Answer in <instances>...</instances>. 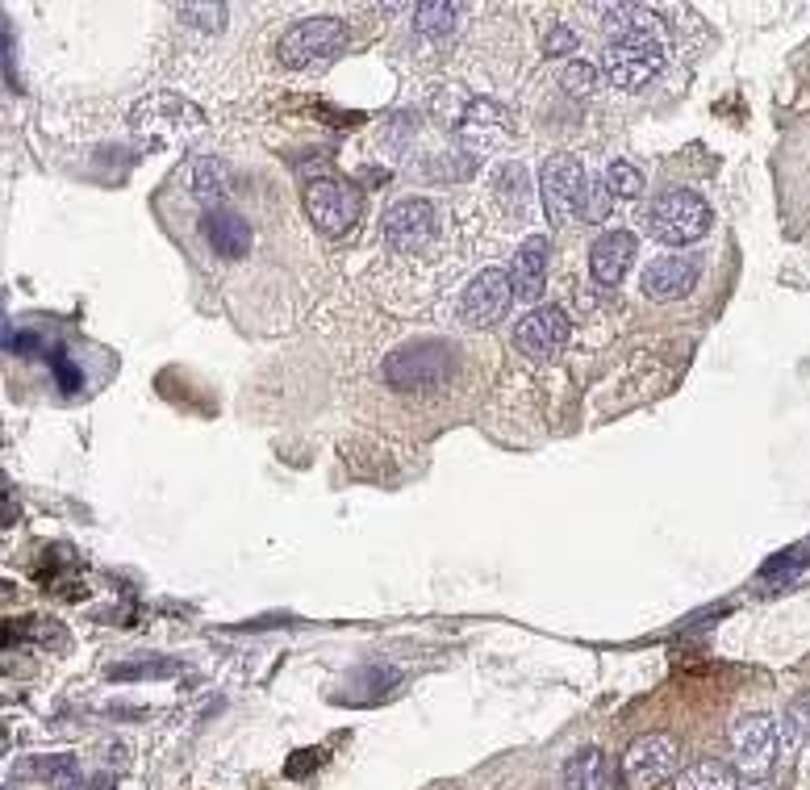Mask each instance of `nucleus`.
<instances>
[{
  "mask_svg": "<svg viewBox=\"0 0 810 790\" xmlns=\"http://www.w3.org/2000/svg\"><path fill=\"white\" fill-rule=\"evenodd\" d=\"M698 272H702L698 255H660V260L643 268L639 289L648 301H677L698 285Z\"/></svg>",
  "mask_w": 810,
  "mask_h": 790,
  "instance_id": "9b49d317",
  "label": "nucleus"
},
{
  "mask_svg": "<svg viewBox=\"0 0 810 790\" xmlns=\"http://www.w3.org/2000/svg\"><path fill=\"white\" fill-rule=\"evenodd\" d=\"M606 757L598 749H585L564 765V790H602L606 786Z\"/></svg>",
  "mask_w": 810,
  "mask_h": 790,
  "instance_id": "6ab92c4d",
  "label": "nucleus"
},
{
  "mask_svg": "<svg viewBox=\"0 0 810 790\" xmlns=\"http://www.w3.org/2000/svg\"><path fill=\"white\" fill-rule=\"evenodd\" d=\"M510 301H514L510 272L485 268V272H476L472 281H468V289L460 297V310H464V318L472 322V327H489V322H497L510 310Z\"/></svg>",
  "mask_w": 810,
  "mask_h": 790,
  "instance_id": "9d476101",
  "label": "nucleus"
},
{
  "mask_svg": "<svg viewBox=\"0 0 810 790\" xmlns=\"http://www.w3.org/2000/svg\"><path fill=\"white\" fill-rule=\"evenodd\" d=\"M677 770V745L669 736H639L623 757V778L631 790H652Z\"/></svg>",
  "mask_w": 810,
  "mask_h": 790,
  "instance_id": "1a4fd4ad",
  "label": "nucleus"
},
{
  "mask_svg": "<svg viewBox=\"0 0 810 790\" xmlns=\"http://www.w3.org/2000/svg\"><path fill=\"white\" fill-rule=\"evenodd\" d=\"M673 790H740V778L723 761H698L677 778Z\"/></svg>",
  "mask_w": 810,
  "mask_h": 790,
  "instance_id": "a211bd4d",
  "label": "nucleus"
},
{
  "mask_svg": "<svg viewBox=\"0 0 810 790\" xmlns=\"http://www.w3.org/2000/svg\"><path fill=\"white\" fill-rule=\"evenodd\" d=\"M527 189L531 184H527V168L522 164H506L493 176V197L506 205V214H518V218L527 214Z\"/></svg>",
  "mask_w": 810,
  "mask_h": 790,
  "instance_id": "aec40b11",
  "label": "nucleus"
},
{
  "mask_svg": "<svg viewBox=\"0 0 810 790\" xmlns=\"http://www.w3.org/2000/svg\"><path fill=\"white\" fill-rule=\"evenodd\" d=\"M635 260V239L627 235V230H610V235H602L598 243H593L589 251V272L598 285H618L627 276Z\"/></svg>",
  "mask_w": 810,
  "mask_h": 790,
  "instance_id": "4468645a",
  "label": "nucleus"
},
{
  "mask_svg": "<svg viewBox=\"0 0 810 790\" xmlns=\"http://www.w3.org/2000/svg\"><path fill=\"white\" fill-rule=\"evenodd\" d=\"M347 42V26L339 17H305L280 38V59L289 67H309L330 55H339Z\"/></svg>",
  "mask_w": 810,
  "mask_h": 790,
  "instance_id": "0eeeda50",
  "label": "nucleus"
},
{
  "mask_svg": "<svg viewBox=\"0 0 810 790\" xmlns=\"http://www.w3.org/2000/svg\"><path fill=\"white\" fill-rule=\"evenodd\" d=\"M568 335H573V322H568V314L560 306H535L527 318L518 322V331H514L518 347L527 356H535V360L556 356L560 347L568 343Z\"/></svg>",
  "mask_w": 810,
  "mask_h": 790,
  "instance_id": "f8f14e48",
  "label": "nucleus"
},
{
  "mask_svg": "<svg viewBox=\"0 0 810 790\" xmlns=\"http://www.w3.org/2000/svg\"><path fill=\"white\" fill-rule=\"evenodd\" d=\"M439 235V209L422 197H405L385 214V243L401 255H418Z\"/></svg>",
  "mask_w": 810,
  "mask_h": 790,
  "instance_id": "6e6552de",
  "label": "nucleus"
},
{
  "mask_svg": "<svg viewBox=\"0 0 810 790\" xmlns=\"http://www.w3.org/2000/svg\"><path fill=\"white\" fill-rule=\"evenodd\" d=\"M414 30L422 34V38H447L451 30H456V5H418L414 9Z\"/></svg>",
  "mask_w": 810,
  "mask_h": 790,
  "instance_id": "412c9836",
  "label": "nucleus"
},
{
  "mask_svg": "<svg viewBox=\"0 0 810 790\" xmlns=\"http://www.w3.org/2000/svg\"><path fill=\"white\" fill-rule=\"evenodd\" d=\"M606 184L614 189V197H639L643 193V176L635 164H627V159H614L606 168Z\"/></svg>",
  "mask_w": 810,
  "mask_h": 790,
  "instance_id": "4be33fe9",
  "label": "nucleus"
},
{
  "mask_svg": "<svg viewBox=\"0 0 810 790\" xmlns=\"http://www.w3.org/2000/svg\"><path fill=\"white\" fill-rule=\"evenodd\" d=\"M664 34H660V21L652 13H643L631 30H623L610 46H606V76L614 80V88H639V84H648L656 72H660V63H664Z\"/></svg>",
  "mask_w": 810,
  "mask_h": 790,
  "instance_id": "f257e3e1",
  "label": "nucleus"
},
{
  "mask_svg": "<svg viewBox=\"0 0 810 790\" xmlns=\"http://www.w3.org/2000/svg\"><path fill=\"white\" fill-rule=\"evenodd\" d=\"M610 201H614V189L606 180H598V184H589V201H585V218L589 222H602L606 214H610Z\"/></svg>",
  "mask_w": 810,
  "mask_h": 790,
  "instance_id": "b1692460",
  "label": "nucleus"
},
{
  "mask_svg": "<svg viewBox=\"0 0 810 790\" xmlns=\"http://www.w3.org/2000/svg\"><path fill=\"white\" fill-rule=\"evenodd\" d=\"M727 745H731L735 770L748 774V778L773 774V765L785 757L781 724H777V719H769V715H744V719H735L731 732H727Z\"/></svg>",
  "mask_w": 810,
  "mask_h": 790,
  "instance_id": "20e7f679",
  "label": "nucleus"
},
{
  "mask_svg": "<svg viewBox=\"0 0 810 790\" xmlns=\"http://www.w3.org/2000/svg\"><path fill=\"white\" fill-rule=\"evenodd\" d=\"M130 126H134V134L147 138V143L172 147V143H188L193 134H201L205 113L193 101L176 97V92H155V97L134 105Z\"/></svg>",
  "mask_w": 810,
  "mask_h": 790,
  "instance_id": "f03ea898",
  "label": "nucleus"
},
{
  "mask_svg": "<svg viewBox=\"0 0 810 790\" xmlns=\"http://www.w3.org/2000/svg\"><path fill=\"white\" fill-rule=\"evenodd\" d=\"M643 222H648L652 239L669 243V247H685V243H698L710 230V205L689 189H673V193H660L648 205Z\"/></svg>",
  "mask_w": 810,
  "mask_h": 790,
  "instance_id": "7ed1b4c3",
  "label": "nucleus"
},
{
  "mask_svg": "<svg viewBox=\"0 0 810 790\" xmlns=\"http://www.w3.org/2000/svg\"><path fill=\"white\" fill-rule=\"evenodd\" d=\"M188 189H193V197H201L205 205L218 209V201L230 193V168L218 155H201L188 164Z\"/></svg>",
  "mask_w": 810,
  "mask_h": 790,
  "instance_id": "f3484780",
  "label": "nucleus"
},
{
  "mask_svg": "<svg viewBox=\"0 0 810 790\" xmlns=\"http://www.w3.org/2000/svg\"><path fill=\"white\" fill-rule=\"evenodd\" d=\"M556 51H577V38L568 30H552V38H547V55H556Z\"/></svg>",
  "mask_w": 810,
  "mask_h": 790,
  "instance_id": "a878e982",
  "label": "nucleus"
},
{
  "mask_svg": "<svg viewBox=\"0 0 810 790\" xmlns=\"http://www.w3.org/2000/svg\"><path fill=\"white\" fill-rule=\"evenodd\" d=\"M205 239L222 260H243L247 247H251V226H247V218H238L234 209L218 205L205 214Z\"/></svg>",
  "mask_w": 810,
  "mask_h": 790,
  "instance_id": "dca6fc26",
  "label": "nucleus"
},
{
  "mask_svg": "<svg viewBox=\"0 0 810 790\" xmlns=\"http://www.w3.org/2000/svg\"><path fill=\"white\" fill-rule=\"evenodd\" d=\"M360 209H364L360 189H351L343 180H314L305 189V214L330 239L347 235V230L360 222Z\"/></svg>",
  "mask_w": 810,
  "mask_h": 790,
  "instance_id": "423d86ee",
  "label": "nucleus"
},
{
  "mask_svg": "<svg viewBox=\"0 0 810 790\" xmlns=\"http://www.w3.org/2000/svg\"><path fill=\"white\" fill-rule=\"evenodd\" d=\"M510 130V113L497 105V101H472L464 113H460V122H456V134L464 138L468 147H493V143H502Z\"/></svg>",
  "mask_w": 810,
  "mask_h": 790,
  "instance_id": "ddd939ff",
  "label": "nucleus"
},
{
  "mask_svg": "<svg viewBox=\"0 0 810 790\" xmlns=\"http://www.w3.org/2000/svg\"><path fill=\"white\" fill-rule=\"evenodd\" d=\"M547 235H531L527 243H522L514 251V272H510V281H514V297L518 301H535L547 285Z\"/></svg>",
  "mask_w": 810,
  "mask_h": 790,
  "instance_id": "2eb2a0df",
  "label": "nucleus"
},
{
  "mask_svg": "<svg viewBox=\"0 0 810 790\" xmlns=\"http://www.w3.org/2000/svg\"><path fill=\"white\" fill-rule=\"evenodd\" d=\"M51 368H55V381H59V389H67V393H80V389H84L80 368L71 364L63 352H51Z\"/></svg>",
  "mask_w": 810,
  "mask_h": 790,
  "instance_id": "393cba45",
  "label": "nucleus"
},
{
  "mask_svg": "<svg viewBox=\"0 0 810 790\" xmlns=\"http://www.w3.org/2000/svg\"><path fill=\"white\" fill-rule=\"evenodd\" d=\"M560 84L573 92V97H589L593 88H598V67H589V63H568L564 72H560Z\"/></svg>",
  "mask_w": 810,
  "mask_h": 790,
  "instance_id": "5701e85b",
  "label": "nucleus"
},
{
  "mask_svg": "<svg viewBox=\"0 0 810 790\" xmlns=\"http://www.w3.org/2000/svg\"><path fill=\"white\" fill-rule=\"evenodd\" d=\"M539 197H543V209L552 222H573L577 214H585V201H589V176H585V164L577 155H552L539 172Z\"/></svg>",
  "mask_w": 810,
  "mask_h": 790,
  "instance_id": "39448f33",
  "label": "nucleus"
}]
</instances>
